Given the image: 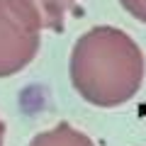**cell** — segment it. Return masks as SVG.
Wrapping results in <instances>:
<instances>
[{"mask_svg":"<svg viewBox=\"0 0 146 146\" xmlns=\"http://www.w3.org/2000/svg\"><path fill=\"white\" fill-rule=\"evenodd\" d=\"M42 17L27 0H0V78L29 66L39 49Z\"/></svg>","mask_w":146,"mask_h":146,"instance_id":"obj_2","label":"cell"},{"mask_svg":"<svg viewBox=\"0 0 146 146\" xmlns=\"http://www.w3.org/2000/svg\"><path fill=\"white\" fill-rule=\"evenodd\" d=\"M119 5L129 12L134 20L146 25V0H119Z\"/></svg>","mask_w":146,"mask_h":146,"instance_id":"obj_5","label":"cell"},{"mask_svg":"<svg viewBox=\"0 0 146 146\" xmlns=\"http://www.w3.org/2000/svg\"><path fill=\"white\" fill-rule=\"evenodd\" d=\"M27 146H95L88 134L71 127L68 122H58L54 129L39 131Z\"/></svg>","mask_w":146,"mask_h":146,"instance_id":"obj_4","label":"cell"},{"mask_svg":"<svg viewBox=\"0 0 146 146\" xmlns=\"http://www.w3.org/2000/svg\"><path fill=\"white\" fill-rule=\"evenodd\" d=\"M5 144V122L0 119V146Z\"/></svg>","mask_w":146,"mask_h":146,"instance_id":"obj_6","label":"cell"},{"mask_svg":"<svg viewBox=\"0 0 146 146\" xmlns=\"http://www.w3.org/2000/svg\"><path fill=\"white\" fill-rule=\"evenodd\" d=\"M68 71L83 100L98 107H117L139 93L146 63L127 32L100 25L76 42Z\"/></svg>","mask_w":146,"mask_h":146,"instance_id":"obj_1","label":"cell"},{"mask_svg":"<svg viewBox=\"0 0 146 146\" xmlns=\"http://www.w3.org/2000/svg\"><path fill=\"white\" fill-rule=\"evenodd\" d=\"M27 3H32L36 7V12L42 17V27L61 32L66 15H80L83 0H27Z\"/></svg>","mask_w":146,"mask_h":146,"instance_id":"obj_3","label":"cell"}]
</instances>
